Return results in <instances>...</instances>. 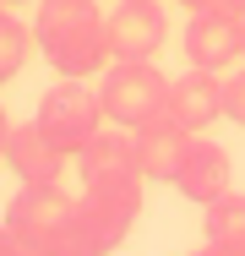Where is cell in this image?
<instances>
[{
	"label": "cell",
	"instance_id": "obj_11",
	"mask_svg": "<svg viewBox=\"0 0 245 256\" xmlns=\"http://www.w3.org/2000/svg\"><path fill=\"white\" fill-rule=\"evenodd\" d=\"M174 191H180L186 202H196V207H207V202H218L224 191H234L229 148H218L212 136H191V153H186V164H180Z\"/></svg>",
	"mask_w": 245,
	"mask_h": 256
},
{
	"label": "cell",
	"instance_id": "obj_15",
	"mask_svg": "<svg viewBox=\"0 0 245 256\" xmlns=\"http://www.w3.org/2000/svg\"><path fill=\"white\" fill-rule=\"evenodd\" d=\"M49 256H109V251H104V240H98L93 229L82 224V212H76V218L66 224V234L49 246Z\"/></svg>",
	"mask_w": 245,
	"mask_h": 256
},
{
	"label": "cell",
	"instance_id": "obj_8",
	"mask_svg": "<svg viewBox=\"0 0 245 256\" xmlns=\"http://www.w3.org/2000/svg\"><path fill=\"white\" fill-rule=\"evenodd\" d=\"M191 153V131L180 120H147L136 126V169H142L147 186H174L180 180V164Z\"/></svg>",
	"mask_w": 245,
	"mask_h": 256
},
{
	"label": "cell",
	"instance_id": "obj_19",
	"mask_svg": "<svg viewBox=\"0 0 245 256\" xmlns=\"http://www.w3.org/2000/svg\"><path fill=\"white\" fill-rule=\"evenodd\" d=\"M174 6H186V11H207V6H224V0H174Z\"/></svg>",
	"mask_w": 245,
	"mask_h": 256
},
{
	"label": "cell",
	"instance_id": "obj_10",
	"mask_svg": "<svg viewBox=\"0 0 245 256\" xmlns=\"http://www.w3.org/2000/svg\"><path fill=\"white\" fill-rule=\"evenodd\" d=\"M76 174H82V186H126V180H142V169H136V131H126V126L98 131L93 142L76 153Z\"/></svg>",
	"mask_w": 245,
	"mask_h": 256
},
{
	"label": "cell",
	"instance_id": "obj_13",
	"mask_svg": "<svg viewBox=\"0 0 245 256\" xmlns=\"http://www.w3.org/2000/svg\"><path fill=\"white\" fill-rule=\"evenodd\" d=\"M202 234L212 246H224V251L245 256V196L240 191H224L218 202L202 207Z\"/></svg>",
	"mask_w": 245,
	"mask_h": 256
},
{
	"label": "cell",
	"instance_id": "obj_24",
	"mask_svg": "<svg viewBox=\"0 0 245 256\" xmlns=\"http://www.w3.org/2000/svg\"><path fill=\"white\" fill-rule=\"evenodd\" d=\"M6 11H11V6H6V0H0V16H6Z\"/></svg>",
	"mask_w": 245,
	"mask_h": 256
},
{
	"label": "cell",
	"instance_id": "obj_2",
	"mask_svg": "<svg viewBox=\"0 0 245 256\" xmlns=\"http://www.w3.org/2000/svg\"><path fill=\"white\" fill-rule=\"evenodd\" d=\"M169 82L174 76H164L152 60H114L104 71V82H98V98H104L109 126L136 131L147 120H164L169 114Z\"/></svg>",
	"mask_w": 245,
	"mask_h": 256
},
{
	"label": "cell",
	"instance_id": "obj_14",
	"mask_svg": "<svg viewBox=\"0 0 245 256\" xmlns=\"http://www.w3.org/2000/svg\"><path fill=\"white\" fill-rule=\"evenodd\" d=\"M33 50H38L33 28H28L22 16H11V11H6V16H0V88L28 66V54H33Z\"/></svg>",
	"mask_w": 245,
	"mask_h": 256
},
{
	"label": "cell",
	"instance_id": "obj_9",
	"mask_svg": "<svg viewBox=\"0 0 245 256\" xmlns=\"http://www.w3.org/2000/svg\"><path fill=\"white\" fill-rule=\"evenodd\" d=\"M169 120H180L191 136H202L207 126H218L224 120V76L218 71H180L174 82H169Z\"/></svg>",
	"mask_w": 245,
	"mask_h": 256
},
{
	"label": "cell",
	"instance_id": "obj_7",
	"mask_svg": "<svg viewBox=\"0 0 245 256\" xmlns=\"http://www.w3.org/2000/svg\"><path fill=\"white\" fill-rule=\"evenodd\" d=\"M186 60L202 66V71H229V60H245L240 54V11H229V6L191 11V22H186Z\"/></svg>",
	"mask_w": 245,
	"mask_h": 256
},
{
	"label": "cell",
	"instance_id": "obj_6",
	"mask_svg": "<svg viewBox=\"0 0 245 256\" xmlns=\"http://www.w3.org/2000/svg\"><path fill=\"white\" fill-rule=\"evenodd\" d=\"M169 44V16L158 0H120L109 11V50L114 60H152Z\"/></svg>",
	"mask_w": 245,
	"mask_h": 256
},
{
	"label": "cell",
	"instance_id": "obj_20",
	"mask_svg": "<svg viewBox=\"0 0 245 256\" xmlns=\"http://www.w3.org/2000/svg\"><path fill=\"white\" fill-rule=\"evenodd\" d=\"M191 256H234V251H224V246H212V240H207V246H202V251H191Z\"/></svg>",
	"mask_w": 245,
	"mask_h": 256
},
{
	"label": "cell",
	"instance_id": "obj_5",
	"mask_svg": "<svg viewBox=\"0 0 245 256\" xmlns=\"http://www.w3.org/2000/svg\"><path fill=\"white\" fill-rule=\"evenodd\" d=\"M142 186H147V180H126V186H82L76 212H82V224L104 240V251H120L126 234L136 229V218H142Z\"/></svg>",
	"mask_w": 245,
	"mask_h": 256
},
{
	"label": "cell",
	"instance_id": "obj_1",
	"mask_svg": "<svg viewBox=\"0 0 245 256\" xmlns=\"http://www.w3.org/2000/svg\"><path fill=\"white\" fill-rule=\"evenodd\" d=\"M33 38H38L44 60L54 66V76L88 82V76H98V71L114 66L109 11H98V0H38Z\"/></svg>",
	"mask_w": 245,
	"mask_h": 256
},
{
	"label": "cell",
	"instance_id": "obj_21",
	"mask_svg": "<svg viewBox=\"0 0 245 256\" xmlns=\"http://www.w3.org/2000/svg\"><path fill=\"white\" fill-rule=\"evenodd\" d=\"M240 54H245V11H240Z\"/></svg>",
	"mask_w": 245,
	"mask_h": 256
},
{
	"label": "cell",
	"instance_id": "obj_3",
	"mask_svg": "<svg viewBox=\"0 0 245 256\" xmlns=\"http://www.w3.org/2000/svg\"><path fill=\"white\" fill-rule=\"evenodd\" d=\"M33 120L49 131V142H54L66 158H76L98 131H104V120H109V114H104V98H98L88 82L60 76L44 98H38V114H33Z\"/></svg>",
	"mask_w": 245,
	"mask_h": 256
},
{
	"label": "cell",
	"instance_id": "obj_12",
	"mask_svg": "<svg viewBox=\"0 0 245 256\" xmlns=\"http://www.w3.org/2000/svg\"><path fill=\"white\" fill-rule=\"evenodd\" d=\"M6 164H11L16 186H60V174H66V153L49 142V131L38 126V120H28V126H11Z\"/></svg>",
	"mask_w": 245,
	"mask_h": 256
},
{
	"label": "cell",
	"instance_id": "obj_22",
	"mask_svg": "<svg viewBox=\"0 0 245 256\" xmlns=\"http://www.w3.org/2000/svg\"><path fill=\"white\" fill-rule=\"evenodd\" d=\"M6 6H11V11H16V6H38V0H6Z\"/></svg>",
	"mask_w": 245,
	"mask_h": 256
},
{
	"label": "cell",
	"instance_id": "obj_18",
	"mask_svg": "<svg viewBox=\"0 0 245 256\" xmlns=\"http://www.w3.org/2000/svg\"><path fill=\"white\" fill-rule=\"evenodd\" d=\"M6 142H11V120H6V109H0V164H6Z\"/></svg>",
	"mask_w": 245,
	"mask_h": 256
},
{
	"label": "cell",
	"instance_id": "obj_23",
	"mask_svg": "<svg viewBox=\"0 0 245 256\" xmlns=\"http://www.w3.org/2000/svg\"><path fill=\"white\" fill-rule=\"evenodd\" d=\"M224 6H229V11H245V0H224Z\"/></svg>",
	"mask_w": 245,
	"mask_h": 256
},
{
	"label": "cell",
	"instance_id": "obj_4",
	"mask_svg": "<svg viewBox=\"0 0 245 256\" xmlns=\"http://www.w3.org/2000/svg\"><path fill=\"white\" fill-rule=\"evenodd\" d=\"M71 218H76V196H66L60 186H22L6 207V224L22 240V251H44V256L66 234Z\"/></svg>",
	"mask_w": 245,
	"mask_h": 256
},
{
	"label": "cell",
	"instance_id": "obj_17",
	"mask_svg": "<svg viewBox=\"0 0 245 256\" xmlns=\"http://www.w3.org/2000/svg\"><path fill=\"white\" fill-rule=\"evenodd\" d=\"M0 256H22V240L11 234V224H0Z\"/></svg>",
	"mask_w": 245,
	"mask_h": 256
},
{
	"label": "cell",
	"instance_id": "obj_16",
	"mask_svg": "<svg viewBox=\"0 0 245 256\" xmlns=\"http://www.w3.org/2000/svg\"><path fill=\"white\" fill-rule=\"evenodd\" d=\"M224 114H229L234 126H245V71H234V76L224 82Z\"/></svg>",
	"mask_w": 245,
	"mask_h": 256
},
{
	"label": "cell",
	"instance_id": "obj_25",
	"mask_svg": "<svg viewBox=\"0 0 245 256\" xmlns=\"http://www.w3.org/2000/svg\"><path fill=\"white\" fill-rule=\"evenodd\" d=\"M22 256H44V251H22Z\"/></svg>",
	"mask_w": 245,
	"mask_h": 256
}]
</instances>
